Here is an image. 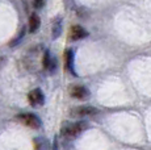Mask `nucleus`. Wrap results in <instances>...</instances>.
<instances>
[{
	"instance_id": "1",
	"label": "nucleus",
	"mask_w": 151,
	"mask_h": 150,
	"mask_svg": "<svg viewBox=\"0 0 151 150\" xmlns=\"http://www.w3.org/2000/svg\"><path fill=\"white\" fill-rule=\"evenodd\" d=\"M84 129H86V123H75V124L65 125L60 129V133H62V136H65V137L74 138L76 136H79Z\"/></svg>"
},
{
	"instance_id": "2",
	"label": "nucleus",
	"mask_w": 151,
	"mask_h": 150,
	"mask_svg": "<svg viewBox=\"0 0 151 150\" xmlns=\"http://www.w3.org/2000/svg\"><path fill=\"white\" fill-rule=\"evenodd\" d=\"M99 113V109L95 107H89V105H82V107H76V108L71 109L70 115L72 117H84V116H93V115Z\"/></svg>"
},
{
	"instance_id": "3",
	"label": "nucleus",
	"mask_w": 151,
	"mask_h": 150,
	"mask_svg": "<svg viewBox=\"0 0 151 150\" xmlns=\"http://www.w3.org/2000/svg\"><path fill=\"white\" fill-rule=\"evenodd\" d=\"M17 119L32 129H38L41 126V120L33 113H21L17 116Z\"/></svg>"
},
{
	"instance_id": "4",
	"label": "nucleus",
	"mask_w": 151,
	"mask_h": 150,
	"mask_svg": "<svg viewBox=\"0 0 151 150\" xmlns=\"http://www.w3.org/2000/svg\"><path fill=\"white\" fill-rule=\"evenodd\" d=\"M29 102L33 107H40L45 102V96H43V92L40 90V88H36V90L29 92Z\"/></svg>"
},
{
	"instance_id": "5",
	"label": "nucleus",
	"mask_w": 151,
	"mask_h": 150,
	"mask_svg": "<svg viewBox=\"0 0 151 150\" xmlns=\"http://www.w3.org/2000/svg\"><path fill=\"white\" fill-rule=\"evenodd\" d=\"M70 94H71L72 97L75 99H79V100H84L88 97L89 95V91L87 90L84 86H79V84H75L70 88Z\"/></svg>"
},
{
	"instance_id": "6",
	"label": "nucleus",
	"mask_w": 151,
	"mask_h": 150,
	"mask_svg": "<svg viewBox=\"0 0 151 150\" xmlns=\"http://www.w3.org/2000/svg\"><path fill=\"white\" fill-rule=\"evenodd\" d=\"M87 36H88V32L80 25H72L71 29H70V38L72 41H79Z\"/></svg>"
},
{
	"instance_id": "7",
	"label": "nucleus",
	"mask_w": 151,
	"mask_h": 150,
	"mask_svg": "<svg viewBox=\"0 0 151 150\" xmlns=\"http://www.w3.org/2000/svg\"><path fill=\"white\" fill-rule=\"evenodd\" d=\"M40 25H41V21H40L38 15H37V13H32L30 17H29V32H30V33L37 32Z\"/></svg>"
},
{
	"instance_id": "8",
	"label": "nucleus",
	"mask_w": 151,
	"mask_h": 150,
	"mask_svg": "<svg viewBox=\"0 0 151 150\" xmlns=\"http://www.w3.org/2000/svg\"><path fill=\"white\" fill-rule=\"evenodd\" d=\"M72 59H74V54H72V50H67V51H66V62H67V67H71Z\"/></svg>"
},
{
	"instance_id": "9",
	"label": "nucleus",
	"mask_w": 151,
	"mask_h": 150,
	"mask_svg": "<svg viewBox=\"0 0 151 150\" xmlns=\"http://www.w3.org/2000/svg\"><path fill=\"white\" fill-rule=\"evenodd\" d=\"M49 66H50V54H49V51H46L45 57H43V67L49 69Z\"/></svg>"
},
{
	"instance_id": "10",
	"label": "nucleus",
	"mask_w": 151,
	"mask_h": 150,
	"mask_svg": "<svg viewBox=\"0 0 151 150\" xmlns=\"http://www.w3.org/2000/svg\"><path fill=\"white\" fill-rule=\"evenodd\" d=\"M33 5H34V8H40V7H42L43 5V1H34Z\"/></svg>"
}]
</instances>
